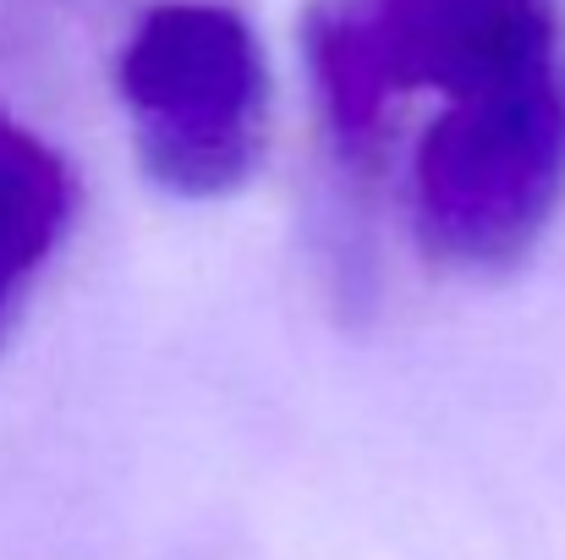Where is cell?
Listing matches in <instances>:
<instances>
[{"label": "cell", "mask_w": 565, "mask_h": 560, "mask_svg": "<svg viewBox=\"0 0 565 560\" xmlns=\"http://www.w3.org/2000/svg\"><path fill=\"white\" fill-rule=\"evenodd\" d=\"M302 55L335 149L374 166L401 99L439 110L565 61L561 0H313Z\"/></svg>", "instance_id": "6da1fadb"}, {"label": "cell", "mask_w": 565, "mask_h": 560, "mask_svg": "<svg viewBox=\"0 0 565 560\" xmlns=\"http://www.w3.org/2000/svg\"><path fill=\"white\" fill-rule=\"evenodd\" d=\"M565 203V61L445 105L412 149V225L450 270L522 264Z\"/></svg>", "instance_id": "7a4b0ae2"}, {"label": "cell", "mask_w": 565, "mask_h": 560, "mask_svg": "<svg viewBox=\"0 0 565 560\" xmlns=\"http://www.w3.org/2000/svg\"><path fill=\"white\" fill-rule=\"evenodd\" d=\"M116 88L138 160L177 198H225L253 177L269 133V66L242 11L166 0L121 44Z\"/></svg>", "instance_id": "3957f363"}, {"label": "cell", "mask_w": 565, "mask_h": 560, "mask_svg": "<svg viewBox=\"0 0 565 560\" xmlns=\"http://www.w3.org/2000/svg\"><path fill=\"white\" fill-rule=\"evenodd\" d=\"M77 187L66 160L28 133L22 121L0 116V330L11 325L17 303L61 247L72 225Z\"/></svg>", "instance_id": "277c9868"}]
</instances>
